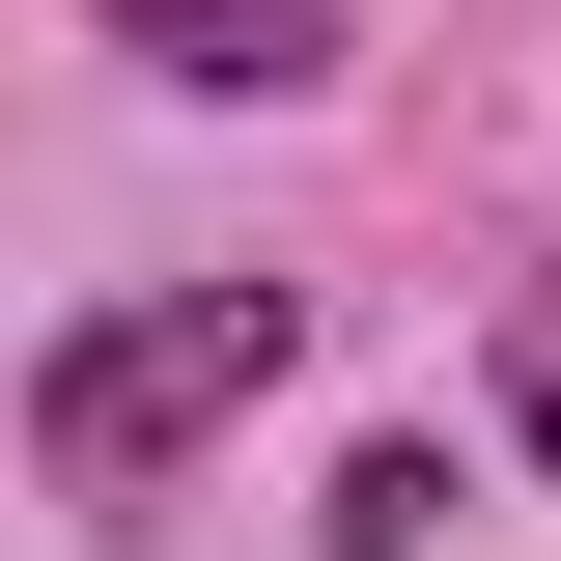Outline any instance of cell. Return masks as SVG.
<instances>
[{
    "mask_svg": "<svg viewBox=\"0 0 561 561\" xmlns=\"http://www.w3.org/2000/svg\"><path fill=\"white\" fill-rule=\"evenodd\" d=\"M253 393H280V280H140V309H84V337H57L28 449H57L84 505H140L197 421H253Z\"/></svg>",
    "mask_w": 561,
    "mask_h": 561,
    "instance_id": "1",
    "label": "cell"
},
{
    "mask_svg": "<svg viewBox=\"0 0 561 561\" xmlns=\"http://www.w3.org/2000/svg\"><path fill=\"white\" fill-rule=\"evenodd\" d=\"M169 84H337V0H113Z\"/></svg>",
    "mask_w": 561,
    "mask_h": 561,
    "instance_id": "2",
    "label": "cell"
},
{
    "mask_svg": "<svg viewBox=\"0 0 561 561\" xmlns=\"http://www.w3.org/2000/svg\"><path fill=\"white\" fill-rule=\"evenodd\" d=\"M505 393H534V449H561V280H534V337H505Z\"/></svg>",
    "mask_w": 561,
    "mask_h": 561,
    "instance_id": "3",
    "label": "cell"
}]
</instances>
